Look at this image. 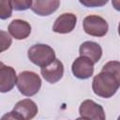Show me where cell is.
I'll return each instance as SVG.
<instances>
[{
  "label": "cell",
  "instance_id": "cell-2",
  "mask_svg": "<svg viewBox=\"0 0 120 120\" xmlns=\"http://www.w3.org/2000/svg\"><path fill=\"white\" fill-rule=\"evenodd\" d=\"M16 85L23 96L32 97L39 91L41 79L33 71H22L18 75Z\"/></svg>",
  "mask_w": 120,
  "mask_h": 120
},
{
  "label": "cell",
  "instance_id": "cell-20",
  "mask_svg": "<svg viewBox=\"0 0 120 120\" xmlns=\"http://www.w3.org/2000/svg\"><path fill=\"white\" fill-rule=\"evenodd\" d=\"M118 34H119V36H120V22H119V24H118Z\"/></svg>",
  "mask_w": 120,
  "mask_h": 120
},
{
  "label": "cell",
  "instance_id": "cell-18",
  "mask_svg": "<svg viewBox=\"0 0 120 120\" xmlns=\"http://www.w3.org/2000/svg\"><path fill=\"white\" fill-rule=\"evenodd\" d=\"M1 34V52L6 51L7 49L9 48V46L11 45V38L8 35V33H6L5 31L1 30L0 31Z\"/></svg>",
  "mask_w": 120,
  "mask_h": 120
},
{
  "label": "cell",
  "instance_id": "cell-16",
  "mask_svg": "<svg viewBox=\"0 0 120 120\" xmlns=\"http://www.w3.org/2000/svg\"><path fill=\"white\" fill-rule=\"evenodd\" d=\"M13 9L18 11L26 10L31 8L33 0H9Z\"/></svg>",
  "mask_w": 120,
  "mask_h": 120
},
{
  "label": "cell",
  "instance_id": "cell-4",
  "mask_svg": "<svg viewBox=\"0 0 120 120\" xmlns=\"http://www.w3.org/2000/svg\"><path fill=\"white\" fill-rule=\"evenodd\" d=\"M38 113V106L37 104L29 99L25 98L17 102L13 108V110L8 114L4 115L2 119H19V120H29L36 116Z\"/></svg>",
  "mask_w": 120,
  "mask_h": 120
},
{
  "label": "cell",
  "instance_id": "cell-3",
  "mask_svg": "<svg viewBox=\"0 0 120 120\" xmlns=\"http://www.w3.org/2000/svg\"><path fill=\"white\" fill-rule=\"evenodd\" d=\"M27 54L29 60L40 68L49 65L55 59V52L53 49L46 44L33 45L29 48Z\"/></svg>",
  "mask_w": 120,
  "mask_h": 120
},
{
  "label": "cell",
  "instance_id": "cell-1",
  "mask_svg": "<svg viewBox=\"0 0 120 120\" xmlns=\"http://www.w3.org/2000/svg\"><path fill=\"white\" fill-rule=\"evenodd\" d=\"M119 87L120 84L116 78L110 72L103 70L96 75L92 82V89L94 93L97 96L104 98L112 97Z\"/></svg>",
  "mask_w": 120,
  "mask_h": 120
},
{
  "label": "cell",
  "instance_id": "cell-6",
  "mask_svg": "<svg viewBox=\"0 0 120 120\" xmlns=\"http://www.w3.org/2000/svg\"><path fill=\"white\" fill-rule=\"evenodd\" d=\"M80 118L82 119H94V120H104L105 112L103 108L91 99L82 101L79 108Z\"/></svg>",
  "mask_w": 120,
  "mask_h": 120
},
{
  "label": "cell",
  "instance_id": "cell-10",
  "mask_svg": "<svg viewBox=\"0 0 120 120\" xmlns=\"http://www.w3.org/2000/svg\"><path fill=\"white\" fill-rule=\"evenodd\" d=\"M77 22V17L72 13H63L54 22L52 25V30L55 33L67 34L71 32Z\"/></svg>",
  "mask_w": 120,
  "mask_h": 120
},
{
  "label": "cell",
  "instance_id": "cell-15",
  "mask_svg": "<svg viewBox=\"0 0 120 120\" xmlns=\"http://www.w3.org/2000/svg\"><path fill=\"white\" fill-rule=\"evenodd\" d=\"M0 18L6 20L9 18L12 14V6L9 0H1L0 1Z\"/></svg>",
  "mask_w": 120,
  "mask_h": 120
},
{
  "label": "cell",
  "instance_id": "cell-21",
  "mask_svg": "<svg viewBox=\"0 0 120 120\" xmlns=\"http://www.w3.org/2000/svg\"><path fill=\"white\" fill-rule=\"evenodd\" d=\"M118 119H120V116H119V117H118Z\"/></svg>",
  "mask_w": 120,
  "mask_h": 120
},
{
  "label": "cell",
  "instance_id": "cell-19",
  "mask_svg": "<svg viewBox=\"0 0 120 120\" xmlns=\"http://www.w3.org/2000/svg\"><path fill=\"white\" fill-rule=\"evenodd\" d=\"M112 5L117 11H120V0H112Z\"/></svg>",
  "mask_w": 120,
  "mask_h": 120
},
{
  "label": "cell",
  "instance_id": "cell-9",
  "mask_svg": "<svg viewBox=\"0 0 120 120\" xmlns=\"http://www.w3.org/2000/svg\"><path fill=\"white\" fill-rule=\"evenodd\" d=\"M17 82L15 69L9 66L0 63V91L6 93L10 91Z\"/></svg>",
  "mask_w": 120,
  "mask_h": 120
},
{
  "label": "cell",
  "instance_id": "cell-12",
  "mask_svg": "<svg viewBox=\"0 0 120 120\" xmlns=\"http://www.w3.org/2000/svg\"><path fill=\"white\" fill-rule=\"evenodd\" d=\"M80 55L87 57L94 64L98 63L102 55V49L99 44L94 41H85L81 44L79 50Z\"/></svg>",
  "mask_w": 120,
  "mask_h": 120
},
{
  "label": "cell",
  "instance_id": "cell-5",
  "mask_svg": "<svg viewBox=\"0 0 120 120\" xmlns=\"http://www.w3.org/2000/svg\"><path fill=\"white\" fill-rule=\"evenodd\" d=\"M83 30L86 34L93 37H103L108 32V23L107 22L98 16V15H89L83 19Z\"/></svg>",
  "mask_w": 120,
  "mask_h": 120
},
{
  "label": "cell",
  "instance_id": "cell-7",
  "mask_svg": "<svg viewBox=\"0 0 120 120\" xmlns=\"http://www.w3.org/2000/svg\"><path fill=\"white\" fill-rule=\"evenodd\" d=\"M71 70L73 75L81 80L90 78L94 73V63L87 57L81 56L76 58L72 63Z\"/></svg>",
  "mask_w": 120,
  "mask_h": 120
},
{
  "label": "cell",
  "instance_id": "cell-13",
  "mask_svg": "<svg viewBox=\"0 0 120 120\" xmlns=\"http://www.w3.org/2000/svg\"><path fill=\"white\" fill-rule=\"evenodd\" d=\"M8 32L16 39H24L31 33V25L23 20L16 19L9 23Z\"/></svg>",
  "mask_w": 120,
  "mask_h": 120
},
{
  "label": "cell",
  "instance_id": "cell-17",
  "mask_svg": "<svg viewBox=\"0 0 120 120\" xmlns=\"http://www.w3.org/2000/svg\"><path fill=\"white\" fill-rule=\"evenodd\" d=\"M80 3L87 8H99L105 6L109 0H79Z\"/></svg>",
  "mask_w": 120,
  "mask_h": 120
},
{
  "label": "cell",
  "instance_id": "cell-11",
  "mask_svg": "<svg viewBox=\"0 0 120 120\" xmlns=\"http://www.w3.org/2000/svg\"><path fill=\"white\" fill-rule=\"evenodd\" d=\"M60 0H33L31 9L39 16H49L59 8Z\"/></svg>",
  "mask_w": 120,
  "mask_h": 120
},
{
  "label": "cell",
  "instance_id": "cell-8",
  "mask_svg": "<svg viewBox=\"0 0 120 120\" xmlns=\"http://www.w3.org/2000/svg\"><path fill=\"white\" fill-rule=\"evenodd\" d=\"M42 77L50 83H55L63 77L64 66L62 62L58 59H54L49 65L42 67L40 69Z\"/></svg>",
  "mask_w": 120,
  "mask_h": 120
},
{
  "label": "cell",
  "instance_id": "cell-14",
  "mask_svg": "<svg viewBox=\"0 0 120 120\" xmlns=\"http://www.w3.org/2000/svg\"><path fill=\"white\" fill-rule=\"evenodd\" d=\"M101 70L110 72L112 75H113L116 78L117 82L120 84V62H118V61H110V62L106 63L103 66Z\"/></svg>",
  "mask_w": 120,
  "mask_h": 120
}]
</instances>
